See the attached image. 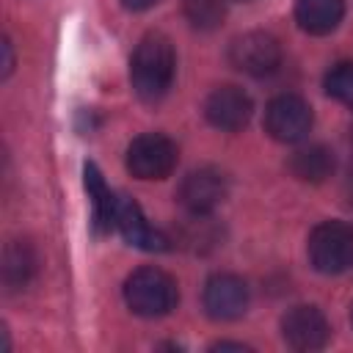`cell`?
<instances>
[{
  "mask_svg": "<svg viewBox=\"0 0 353 353\" xmlns=\"http://www.w3.org/2000/svg\"><path fill=\"white\" fill-rule=\"evenodd\" d=\"M174 69H176V55L171 41L163 33L143 36L130 63V80L135 94L146 102H157L160 97L168 94L174 83Z\"/></svg>",
  "mask_w": 353,
  "mask_h": 353,
  "instance_id": "6da1fadb",
  "label": "cell"
},
{
  "mask_svg": "<svg viewBox=\"0 0 353 353\" xmlns=\"http://www.w3.org/2000/svg\"><path fill=\"white\" fill-rule=\"evenodd\" d=\"M124 301L141 317H163L176 306L179 290L174 276H168L165 270L138 268L124 281Z\"/></svg>",
  "mask_w": 353,
  "mask_h": 353,
  "instance_id": "7a4b0ae2",
  "label": "cell"
},
{
  "mask_svg": "<svg viewBox=\"0 0 353 353\" xmlns=\"http://www.w3.org/2000/svg\"><path fill=\"white\" fill-rule=\"evenodd\" d=\"M309 259L325 276L345 273L353 265V226L345 221H323L309 234Z\"/></svg>",
  "mask_w": 353,
  "mask_h": 353,
  "instance_id": "3957f363",
  "label": "cell"
},
{
  "mask_svg": "<svg viewBox=\"0 0 353 353\" xmlns=\"http://www.w3.org/2000/svg\"><path fill=\"white\" fill-rule=\"evenodd\" d=\"M176 160V143L163 132H143L127 149V171L138 179H165Z\"/></svg>",
  "mask_w": 353,
  "mask_h": 353,
  "instance_id": "277c9868",
  "label": "cell"
},
{
  "mask_svg": "<svg viewBox=\"0 0 353 353\" xmlns=\"http://www.w3.org/2000/svg\"><path fill=\"white\" fill-rule=\"evenodd\" d=\"M312 108L298 94H279L265 108V130L273 141L281 143H298L312 130Z\"/></svg>",
  "mask_w": 353,
  "mask_h": 353,
  "instance_id": "5b68a950",
  "label": "cell"
},
{
  "mask_svg": "<svg viewBox=\"0 0 353 353\" xmlns=\"http://www.w3.org/2000/svg\"><path fill=\"white\" fill-rule=\"evenodd\" d=\"M229 61L234 69L251 74V77H265L273 74L281 63V44L276 36L265 30H248L237 36L229 47Z\"/></svg>",
  "mask_w": 353,
  "mask_h": 353,
  "instance_id": "8992f818",
  "label": "cell"
},
{
  "mask_svg": "<svg viewBox=\"0 0 353 353\" xmlns=\"http://www.w3.org/2000/svg\"><path fill=\"white\" fill-rule=\"evenodd\" d=\"M248 284L234 273H215L207 279L201 303L212 320H237L248 309Z\"/></svg>",
  "mask_w": 353,
  "mask_h": 353,
  "instance_id": "52a82bcc",
  "label": "cell"
},
{
  "mask_svg": "<svg viewBox=\"0 0 353 353\" xmlns=\"http://www.w3.org/2000/svg\"><path fill=\"white\" fill-rule=\"evenodd\" d=\"M226 193L229 185L218 168H196L179 182L176 199L190 215H210L226 199Z\"/></svg>",
  "mask_w": 353,
  "mask_h": 353,
  "instance_id": "ba28073f",
  "label": "cell"
},
{
  "mask_svg": "<svg viewBox=\"0 0 353 353\" xmlns=\"http://www.w3.org/2000/svg\"><path fill=\"white\" fill-rule=\"evenodd\" d=\"M281 336L292 350H320L331 336V325L317 306H292L281 317Z\"/></svg>",
  "mask_w": 353,
  "mask_h": 353,
  "instance_id": "9c48e42d",
  "label": "cell"
},
{
  "mask_svg": "<svg viewBox=\"0 0 353 353\" xmlns=\"http://www.w3.org/2000/svg\"><path fill=\"white\" fill-rule=\"evenodd\" d=\"M251 113H254V102L237 85H218L204 99V116H207V121L212 127L223 130V132L243 130L248 124Z\"/></svg>",
  "mask_w": 353,
  "mask_h": 353,
  "instance_id": "30bf717a",
  "label": "cell"
},
{
  "mask_svg": "<svg viewBox=\"0 0 353 353\" xmlns=\"http://www.w3.org/2000/svg\"><path fill=\"white\" fill-rule=\"evenodd\" d=\"M116 229L121 232V237L130 245H135L141 251H165L168 248L165 234H160L154 226H149L141 207L130 196H116Z\"/></svg>",
  "mask_w": 353,
  "mask_h": 353,
  "instance_id": "8fae6325",
  "label": "cell"
},
{
  "mask_svg": "<svg viewBox=\"0 0 353 353\" xmlns=\"http://www.w3.org/2000/svg\"><path fill=\"white\" fill-rule=\"evenodd\" d=\"M345 17V0H295V19L312 36L331 33Z\"/></svg>",
  "mask_w": 353,
  "mask_h": 353,
  "instance_id": "7c38bea8",
  "label": "cell"
},
{
  "mask_svg": "<svg viewBox=\"0 0 353 353\" xmlns=\"http://www.w3.org/2000/svg\"><path fill=\"white\" fill-rule=\"evenodd\" d=\"M290 171L301 182H325L334 174V154L320 143L303 146L290 157Z\"/></svg>",
  "mask_w": 353,
  "mask_h": 353,
  "instance_id": "4fadbf2b",
  "label": "cell"
},
{
  "mask_svg": "<svg viewBox=\"0 0 353 353\" xmlns=\"http://www.w3.org/2000/svg\"><path fill=\"white\" fill-rule=\"evenodd\" d=\"M85 190H88V199L94 207V226L99 232L116 226V196L108 190V185L94 163H85Z\"/></svg>",
  "mask_w": 353,
  "mask_h": 353,
  "instance_id": "5bb4252c",
  "label": "cell"
},
{
  "mask_svg": "<svg viewBox=\"0 0 353 353\" xmlns=\"http://www.w3.org/2000/svg\"><path fill=\"white\" fill-rule=\"evenodd\" d=\"M36 270V256H33V248L22 240H14L8 248H6V265H3V276H6V284L11 290L17 287H25L30 281Z\"/></svg>",
  "mask_w": 353,
  "mask_h": 353,
  "instance_id": "9a60e30c",
  "label": "cell"
},
{
  "mask_svg": "<svg viewBox=\"0 0 353 353\" xmlns=\"http://www.w3.org/2000/svg\"><path fill=\"white\" fill-rule=\"evenodd\" d=\"M182 8H185L188 22L199 30H212L226 17V3L223 0H185Z\"/></svg>",
  "mask_w": 353,
  "mask_h": 353,
  "instance_id": "2e32d148",
  "label": "cell"
},
{
  "mask_svg": "<svg viewBox=\"0 0 353 353\" xmlns=\"http://www.w3.org/2000/svg\"><path fill=\"white\" fill-rule=\"evenodd\" d=\"M323 85H325V94L328 97H334L336 102L353 108V63L345 61V63L331 66Z\"/></svg>",
  "mask_w": 353,
  "mask_h": 353,
  "instance_id": "e0dca14e",
  "label": "cell"
},
{
  "mask_svg": "<svg viewBox=\"0 0 353 353\" xmlns=\"http://www.w3.org/2000/svg\"><path fill=\"white\" fill-rule=\"evenodd\" d=\"M14 69V50H11V41L3 39V77H8Z\"/></svg>",
  "mask_w": 353,
  "mask_h": 353,
  "instance_id": "ac0fdd59",
  "label": "cell"
},
{
  "mask_svg": "<svg viewBox=\"0 0 353 353\" xmlns=\"http://www.w3.org/2000/svg\"><path fill=\"white\" fill-rule=\"evenodd\" d=\"M124 3V8H130V11H146V8H152L157 0H121Z\"/></svg>",
  "mask_w": 353,
  "mask_h": 353,
  "instance_id": "d6986e66",
  "label": "cell"
},
{
  "mask_svg": "<svg viewBox=\"0 0 353 353\" xmlns=\"http://www.w3.org/2000/svg\"><path fill=\"white\" fill-rule=\"evenodd\" d=\"M212 350H248V345H243V342H215Z\"/></svg>",
  "mask_w": 353,
  "mask_h": 353,
  "instance_id": "ffe728a7",
  "label": "cell"
},
{
  "mask_svg": "<svg viewBox=\"0 0 353 353\" xmlns=\"http://www.w3.org/2000/svg\"><path fill=\"white\" fill-rule=\"evenodd\" d=\"M350 320H353V309H350Z\"/></svg>",
  "mask_w": 353,
  "mask_h": 353,
  "instance_id": "44dd1931",
  "label": "cell"
},
{
  "mask_svg": "<svg viewBox=\"0 0 353 353\" xmlns=\"http://www.w3.org/2000/svg\"><path fill=\"white\" fill-rule=\"evenodd\" d=\"M240 3H248V0H240Z\"/></svg>",
  "mask_w": 353,
  "mask_h": 353,
  "instance_id": "7402d4cb",
  "label": "cell"
}]
</instances>
